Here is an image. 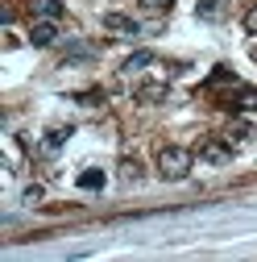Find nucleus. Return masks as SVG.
I'll use <instances>...</instances> for the list:
<instances>
[{
    "label": "nucleus",
    "mask_w": 257,
    "mask_h": 262,
    "mask_svg": "<svg viewBox=\"0 0 257 262\" xmlns=\"http://www.w3.org/2000/svg\"><path fill=\"white\" fill-rule=\"evenodd\" d=\"M137 100H141V104L166 100V83H141V88H137Z\"/></svg>",
    "instance_id": "nucleus-8"
},
{
    "label": "nucleus",
    "mask_w": 257,
    "mask_h": 262,
    "mask_svg": "<svg viewBox=\"0 0 257 262\" xmlns=\"http://www.w3.org/2000/svg\"><path fill=\"white\" fill-rule=\"evenodd\" d=\"M191 162H195V154H191V150L166 146L162 154H158V171H162L166 179H187V175H191Z\"/></svg>",
    "instance_id": "nucleus-1"
},
{
    "label": "nucleus",
    "mask_w": 257,
    "mask_h": 262,
    "mask_svg": "<svg viewBox=\"0 0 257 262\" xmlns=\"http://www.w3.org/2000/svg\"><path fill=\"white\" fill-rule=\"evenodd\" d=\"M29 42H34V46H54V42H58V25H54L50 17H42L34 29H29Z\"/></svg>",
    "instance_id": "nucleus-3"
},
{
    "label": "nucleus",
    "mask_w": 257,
    "mask_h": 262,
    "mask_svg": "<svg viewBox=\"0 0 257 262\" xmlns=\"http://www.w3.org/2000/svg\"><path fill=\"white\" fill-rule=\"evenodd\" d=\"M67 138H71V125H54L50 134H46V142H42V146L54 154V150H62V146H67Z\"/></svg>",
    "instance_id": "nucleus-7"
},
{
    "label": "nucleus",
    "mask_w": 257,
    "mask_h": 262,
    "mask_svg": "<svg viewBox=\"0 0 257 262\" xmlns=\"http://www.w3.org/2000/svg\"><path fill=\"white\" fill-rule=\"evenodd\" d=\"M141 5H145V9H170L174 0H141Z\"/></svg>",
    "instance_id": "nucleus-14"
},
{
    "label": "nucleus",
    "mask_w": 257,
    "mask_h": 262,
    "mask_svg": "<svg viewBox=\"0 0 257 262\" xmlns=\"http://www.w3.org/2000/svg\"><path fill=\"white\" fill-rule=\"evenodd\" d=\"M38 17L58 21V17H62V0H38Z\"/></svg>",
    "instance_id": "nucleus-10"
},
{
    "label": "nucleus",
    "mask_w": 257,
    "mask_h": 262,
    "mask_svg": "<svg viewBox=\"0 0 257 262\" xmlns=\"http://www.w3.org/2000/svg\"><path fill=\"white\" fill-rule=\"evenodd\" d=\"M149 62H153V54H149V50H137V54H128V58H124V67H120V71H124V75H137V71L149 67Z\"/></svg>",
    "instance_id": "nucleus-6"
},
{
    "label": "nucleus",
    "mask_w": 257,
    "mask_h": 262,
    "mask_svg": "<svg viewBox=\"0 0 257 262\" xmlns=\"http://www.w3.org/2000/svg\"><path fill=\"white\" fill-rule=\"evenodd\" d=\"M228 154H233V146H220V142L203 146V162H228Z\"/></svg>",
    "instance_id": "nucleus-9"
},
{
    "label": "nucleus",
    "mask_w": 257,
    "mask_h": 262,
    "mask_svg": "<svg viewBox=\"0 0 257 262\" xmlns=\"http://www.w3.org/2000/svg\"><path fill=\"white\" fill-rule=\"evenodd\" d=\"M245 29H249V34H257V5L245 13Z\"/></svg>",
    "instance_id": "nucleus-12"
},
{
    "label": "nucleus",
    "mask_w": 257,
    "mask_h": 262,
    "mask_svg": "<svg viewBox=\"0 0 257 262\" xmlns=\"http://www.w3.org/2000/svg\"><path fill=\"white\" fill-rule=\"evenodd\" d=\"M104 29H108V34H120V38H141V25L133 17H120V13H108Z\"/></svg>",
    "instance_id": "nucleus-2"
},
{
    "label": "nucleus",
    "mask_w": 257,
    "mask_h": 262,
    "mask_svg": "<svg viewBox=\"0 0 257 262\" xmlns=\"http://www.w3.org/2000/svg\"><path fill=\"white\" fill-rule=\"evenodd\" d=\"M38 200H42V187H38V183L25 187V204H38Z\"/></svg>",
    "instance_id": "nucleus-13"
},
{
    "label": "nucleus",
    "mask_w": 257,
    "mask_h": 262,
    "mask_svg": "<svg viewBox=\"0 0 257 262\" xmlns=\"http://www.w3.org/2000/svg\"><path fill=\"white\" fill-rule=\"evenodd\" d=\"M195 13H199V21H224V13H228V0H199Z\"/></svg>",
    "instance_id": "nucleus-4"
},
{
    "label": "nucleus",
    "mask_w": 257,
    "mask_h": 262,
    "mask_svg": "<svg viewBox=\"0 0 257 262\" xmlns=\"http://www.w3.org/2000/svg\"><path fill=\"white\" fill-rule=\"evenodd\" d=\"M220 83H233V71H228V67H216V71L208 75V83H203V88H220Z\"/></svg>",
    "instance_id": "nucleus-11"
},
{
    "label": "nucleus",
    "mask_w": 257,
    "mask_h": 262,
    "mask_svg": "<svg viewBox=\"0 0 257 262\" xmlns=\"http://www.w3.org/2000/svg\"><path fill=\"white\" fill-rule=\"evenodd\" d=\"M104 183H108V175H104L100 167H87V171L79 175V187H83V191H100Z\"/></svg>",
    "instance_id": "nucleus-5"
}]
</instances>
